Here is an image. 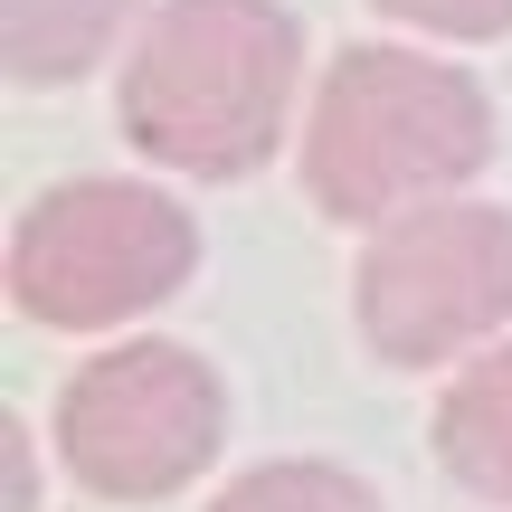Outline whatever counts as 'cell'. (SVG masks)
I'll return each mask as SVG.
<instances>
[{
    "label": "cell",
    "mask_w": 512,
    "mask_h": 512,
    "mask_svg": "<svg viewBox=\"0 0 512 512\" xmlns=\"http://www.w3.org/2000/svg\"><path fill=\"white\" fill-rule=\"evenodd\" d=\"M380 10L427 38H503L512 29V0H380Z\"/></svg>",
    "instance_id": "cell-9"
},
{
    "label": "cell",
    "mask_w": 512,
    "mask_h": 512,
    "mask_svg": "<svg viewBox=\"0 0 512 512\" xmlns=\"http://www.w3.org/2000/svg\"><path fill=\"white\" fill-rule=\"evenodd\" d=\"M219 437H228V399L209 361L181 342L95 351L57 399V456L95 503H171L181 484H200Z\"/></svg>",
    "instance_id": "cell-4"
},
{
    "label": "cell",
    "mask_w": 512,
    "mask_h": 512,
    "mask_svg": "<svg viewBox=\"0 0 512 512\" xmlns=\"http://www.w3.org/2000/svg\"><path fill=\"white\" fill-rule=\"evenodd\" d=\"M200 228L143 181H57L10 228V304L48 332H114L181 294Z\"/></svg>",
    "instance_id": "cell-3"
},
{
    "label": "cell",
    "mask_w": 512,
    "mask_h": 512,
    "mask_svg": "<svg viewBox=\"0 0 512 512\" xmlns=\"http://www.w3.org/2000/svg\"><path fill=\"white\" fill-rule=\"evenodd\" d=\"M294 76H304L294 10H275V0H162L124 57L114 114H124L133 152H152L162 171L238 181L285 143Z\"/></svg>",
    "instance_id": "cell-1"
},
{
    "label": "cell",
    "mask_w": 512,
    "mask_h": 512,
    "mask_svg": "<svg viewBox=\"0 0 512 512\" xmlns=\"http://www.w3.org/2000/svg\"><path fill=\"white\" fill-rule=\"evenodd\" d=\"M133 0H0V48L19 86H67L124 38Z\"/></svg>",
    "instance_id": "cell-7"
},
{
    "label": "cell",
    "mask_w": 512,
    "mask_h": 512,
    "mask_svg": "<svg viewBox=\"0 0 512 512\" xmlns=\"http://www.w3.org/2000/svg\"><path fill=\"white\" fill-rule=\"evenodd\" d=\"M437 465L484 503H512V342L475 351L437 399Z\"/></svg>",
    "instance_id": "cell-6"
},
{
    "label": "cell",
    "mask_w": 512,
    "mask_h": 512,
    "mask_svg": "<svg viewBox=\"0 0 512 512\" xmlns=\"http://www.w3.org/2000/svg\"><path fill=\"white\" fill-rule=\"evenodd\" d=\"M494 162V105L465 67L418 48H351L313 86L304 114V190L323 219H408L456 200Z\"/></svg>",
    "instance_id": "cell-2"
},
{
    "label": "cell",
    "mask_w": 512,
    "mask_h": 512,
    "mask_svg": "<svg viewBox=\"0 0 512 512\" xmlns=\"http://www.w3.org/2000/svg\"><path fill=\"white\" fill-rule=\"evenodd\" d=\"M209 512H380L361 475H342V465H313V456H285V465H256L238 475Z\"/></svg>",
    "instance_id": "cell-8"
},
{
    "label": "cell",
    "mask_w": 512,
    "mask_h": 512,
    "mask_svg": "<svg viewBox=\"0 0 512 512\" xmlns=\"http://www.w3.org/2000/svg\"><path fill=\"white\" fill-rule=\"evenodd\" d=\"M10 512H29V427L10 418Z\"/></svg>",
    "instance_id": "cell-10"
},
{
    "label": "cell",
    "mask_w": 512,
    "mask_h": 512,
    "mask_svg": "<svg viewBox=\"0 0 512 512\" xmlns=\"http://www.w3.org/2000/svg\"><path fill=\"white\" fill-rule=\"evenodd\" d=\"M361 332L380 361L437 370L456 351L503 342L512 323V209L494 200H427L389 219L361 256Z\"/></svg>",
    "instance_id": "cell-5"
}]
</instances>
